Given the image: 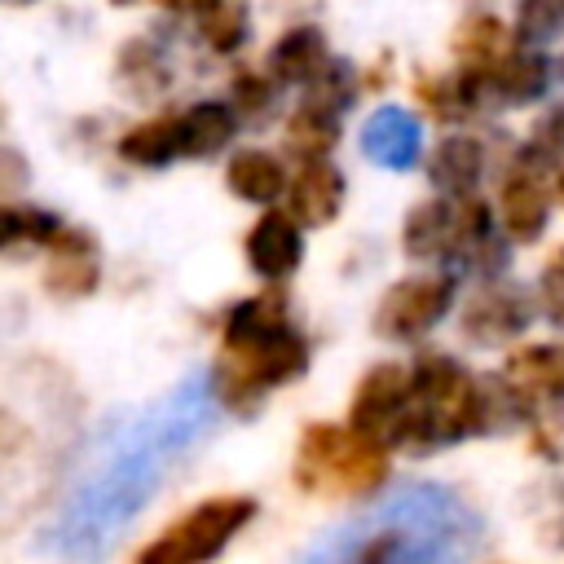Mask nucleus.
<instances>
[{"label": "nucleus", "instance_id": "obj_1", "mask_svg": "<svg viewBox=\"0 0 564 564\" xmlns=\"http://www.w3.org/2000/svg\"><path fill=\"white\" fill-rule=\"evenodd\" d=\"M454 520H463V507L441 502L436 489H414L375 520L348 524L322 542L308 564H427L432 555H454V542L445 538Z\"/></svg>", "mask_w": 564, "mask_h": 564}, {"label": "nucleus", "instance_id": "obj_2", "mask_svg": "<svg viewBox=\"0 0 564 564\" xmlns=\"http://www.w3.org/2000/svg\"><path fill=\"white\" fill-rule=\"evenodd\" d=\"M494 423V401L480 392V383L467 375L463 361L432 352L414 366V405L405 419L401 441L410 449L423 445H449Z\"/></svg>", "mask_w": 564, "mask_h": 564}, {"label": "nucleus", "instance_id": "obj_3", "mask_svg": "<svg viewBox=\"0 0 564 564\" xmlns=\"http://www.w3.org/2000/svg\"><path fill=\"white\" fill-rule=\"evenodd\" d=\"M388 476V445L357 432L352 423H313L295 449V485L304 494H370Z\"/></svg>", "mask_w": 564, "mask_h": 564}, {"label": "nucleus", "instance_id": "obj_4", "mask_svg": "<svg viewBox=\"0 0 564 564\" xmlns=\"http://www.w3.org/2000/svg\"><path fill=\"white\" fill-rule=\"evenodd\" d=\"M308 370V339L291 326L256 335V339H238L220 348L216 361V397L229 410H251L269 388L295 383Z\"/></svg>", "mask_w": 564, "mask_h": 564}, {"label": "nucleus", "instance_id": "obj_5", "mask_svg": "<svg viewBox=\"0 0 564 564\" xmlns=\"http://www.w3.org/2000/svg\"><path fill=\"white\" fill-rule=\"evenodd\" d=\"M251 511H256V502L238 498V494L207 498V502L189 507L181 520H172L150 546H141L137 564H207L251 520Z\"/></svg>", "mask_w": 564, "mask_h": 564}, {"label": "nucleus", "instance_id": "obj_6", "mask_svg": "<svg viewBox=\"0 0 564 564\" xmlns=\"http://www.w3.org/2000/svg\"><path fill=\"white\" fill-rule=\"evenodd\" d=\"M410 405H414V370L397 366V361H383V366H370L352 392V405H348V423L383 445L401 441L405 432V419H410Z\"/></svg>", "mask_w": 564, "mask_h": 564}, {"label": "nucleus", "instance_id": "obj_7", "mask_svg": "<svg viewBox=\"0 0 564 564\" xmlns=\"http://www.w3.org/2000/svg\"><path fill=\"white\" fill-rule=\"evenodd\" d=\"M449 304H454L449 273H410L383 291L375 308V330L388 339H419L449 313Z\"/></svg>", "mask_w": 564, "mask_h": 564}, {"label": "nucleus", "instance_id": "obj_8", "mask_svg": "<svg viewBox=\"0 0 564 564\" xmlns=\"http://www.w3.org/2000/svg\"><path fill=\"white\" fill-rule=\"evenodd\" d=\"M247 260L264 282H282L304 260V234L291 212H264L247 234Z\"/></svg>", "mask_w": 564, "mask_h": 564}, {"label": "nucleus", "instance_id": "obj_9", "mask_svg": "<svg viewBox=\"0 0 564 564\" xmlns=\"http://www.w3.org/2000/svg\"><path fill=\"white\" fill-rule=\"evenodd\" d=\"M463 229V198H427L405 216L401 242L410 260H454Z\"/></svg>", "mask_w": 564, "mask_h": 564}, {"label": "nucleus", "instance_id": "obj_10", "mask_svg": "<svg viewBox=\"0 0 564 564\" xmlns=\"http://www.w3.org/2000/svg\"><path fill=\"white\" fill-rule=\"evenodd\" d=\"M53 260L44 269V286L62 300H79V295H93L97 282H101V264H97V242L93 234L84 229H62L53 242Z\"/></svg>", "mask_w": 564, "mask_h": 564}, {"label": "nucleus", "instance_id": "obj_11", "mask_svg": "<svg viewBox=\"0 0 564 564\" xmlns=\"http://www.w3.org/2000/svg\"><path fill=\"white\" fill-rule=\"evenodd\" d=\"M344 194H348L344 172H339L330 159H313V163H304V167L295 172L291 194H286V212H291L300 225H313V229H317V225H330V220L339 216Z\"/></svg>", "mask_w": 564, "mask_h": 564}, {"label": "nucleus", "instance_id": "obj_12", "mask_svg": "<svg viewBox=\"0 0 564 564\" xmlns=\"http://www.w3.org/2000/svg\"><path fill=\"white\" fill-rule=\"evenodd\" d=\"M546 216H551L546 185L538 181V172L516 167L498 189V220H502L507 238L511 242H538L546 229Z\"/></svg>", "mask_w": 564, "mask_h": 564}, {"label": "nucleus", "instance_id": "obj_13", "mask_svg": "<svg viewBox=\"0 0 564 564\" xmlns=\"http://www.w3.org/2000/svg\"><path fill=\"white\" fill-rule=\"evenodd\" d=\"M533 317V304L520 286H494V291H480L467 308H463V330L476 339V344H494V339H511L529 326Z\"/></svg>", "mask_w": 564, "mask_h": 564}, {"label": "nucleus", "instance_id": "obj_14", "mask_svg": "<svg viewBox=\"0 0 564 564\" xmlns=\"http://www.w3.org/2000/svg\"><path fill=\"white\" fill-rule=\"evenodd\" d=\"M507 53H511V48H507V26H502V18H494V13H480V9H476V13H467L463 26L454 31L458 70L471 75V79H480V84L494 79V70L502 66Z\"/></svg>", "mask_w": 564, "mask_h": 564}, {"label": "nucleus", "instance_id": "obj_15", "mask_svg": "<svg viewBox=\"0 0 564 564\" xmlns=\"http://www.w3.org/2000/svg\"><path fill=\"white\" fill-rule=\"evenodd\" d=\"M480 172H485V145L467 132H449L427 159V181L449 198H467Z\"/></svg>", "mask_w": 564, "mask_h": 564}, {"label": "nucleus", "instance_id": "obj_16", "mask_svg": "<svg viewBox=\"0 0 564 564\" xmlns=\"http://www.w3.org/2000/svg\"><path fill=\"white\" fill-rule=\"evenodd\" d=\"M330 66L326 35L317 26H291L273 48H269V75L273 84H313Z\"/></svg>", "mask_w": 564, "mask_h": 564}, {"label": "nucleus", "instance_id": "obj_17", "mask_svg": "<svg viewBox=\"0 0 564 564\" xmlns=\"http://www.w3.org/2000/svg\"><path fill=\"white\" fill-rule=\"evenodd\" d=\"M238 132V110L225 101H194L181 115V154L185 159H207L225 150Z\"/></svg>", "mask_w": 564, "mask_h": 564}, {"label": "nucleus", "instance_id": "obj_18", "mask_svg": "<svg viewBox=\"0 0 564 564\" xmlns=\"http://www.w3.org/2000/svg\"><path fill=\"white\" fill-rule=\"evenodd\" d=\"M181 154V115H154L119 137V159L132 167H163Z\"/></svg>", "mask_w": 564, "mask_h": 564}, {"label": "nucleus", "instance_id": "obj_19", "mask_svg": "<svg viewBox=\"0 0 564 564\" xmlns=\"http://www.w3.org/2000/svg\"><path fill=\"white\" fill-rule=\"evenodd\" d=\"M507 383L524 401H533L542 392H551V397L564 392V348H555V344H529V348H520L507 361Z\"/></svg>", "mask_w": 564, "mask_h": 564}, {"label": "nucleus", "instance_id": "obj_20", "mask_svg": "<svg viewBox=\"0 0 564 564\" xmlns=\"http://www.w3.org/2000/svg\"><path fill=\"white\" fill-rule=\"evenodd\" d=\"M194 26L212 53H238L251 35V0H203L194 9Z\"/></svg>", "mask_w": 564, "mask_h": 564}, {"label": "nucleus", "instance_id": "obj_21", "mask_svg": "<svg viewBox=\"0 0 564 564\" xmlns=\"http://www.w3.org/2000/svg\"><path fill=\"white\" fill-rule=\"evenodd\" d=\"M225 185L247 203H273L286 189V172L269 150H238L225 167Z\"/></svg>", "mask_w": 564, "mask_h": 564}, {"label": "nucleus", "instance_id": "obj_22", "mask_svg": "<svg viewBox=\"0 0 564 564\" xmlns=\"http://www.w3.org/2000/svg\"><path fill=\"white\" fill-rule=\"evenodd\" d=\"M361 145H366V154H375L379 163L405 167V163L419 154V123H414L405 110H379V115L366 123Z\"/></svg>", "mask_w": 564, "mask_h": 564}, {"label": "nucleus", "instance_id": "obj_23", "mask_svg": "<svg viewBox=\"0 0 564 564\" xmlns=\"http://www.w3.org/2000/svg\"><path fill=\"white\" fill-rule=\"evenodd\" d=\"M546 79H551V62H546L533 44H524V48H511V53L502 57V66L494 70L489 84H494L507 101H533V97L546 93Z\"/></svg>", "mask_w": 564, "mask_h": 564}, {"label": "nucleus", "instance_id": "obj_24", "mask_svg": "<svg viewBox=\"0 0 564 564\" xmlns=\"http://www.w3.org/2000/svg\"><path fill=\"white\" fill-rule=\"evenodd\" d=\"M335 119H339V115H330V110L304 106V110H295V115L286 119V128H282V145H286L295 159H304V163L326 159L330 145L339 141V123H335Z\"/></svg>", "mask_w": 564, "mask_h": 564}, {"label": "nucleus", "instance_id": "obj_25", "mask_svg": "<svg viewBox=\"0 0 564 564\" xmlns=\"http://www.w3.org/2000/svg\"><path fill=\"white\" fill-rule=\"evenodd\" d=\"M480 79H471V75H432V79H419L414 84V93H419V101H423V110L427 115H436V119H463L471 106H476V97H480Z\"/></svg>", "mask_w": 564, "mask_h": 564}, {"label": "nucleus", "instance_id": "obj_26", "mask_svg": "<svg viewBox=\"0 0 564 564\" xmlns=\"http://www.w3.org/2000/svg\"><path fill=\"white\" fill-rule=\"evenodd\" d=\"M286 326V300L278 291H264V295H251L242 304L229 308L225 317V344H238V339H256V335H269V330H282Z\"/></svg>", "mask_w": 564, "mask_h": 564}, {"label": "nucleus", "instance_id": "obj_27", "mask_svg": "<svg viewBox=\"0 0 564 564\" xmlns=\"http://www.w3.org/2000/svg\"><path fill=\"white\" fill-rule=\"evenodd\" d=\"M62 229H66V225H62L53 212L9 203V207H4V229H0V238H4V247H22V242H26V247H48Z\"/></svg>", "mask_w": 564, "mask_h": 564}, {"label": "nucleus", "instance_id": "obj_28", "mask_svg": "<svg viewBox=\"0 0 564 564\" xmlns=\"http://www.w3.org/2000/svg\"><path fill=\"white\" fill-rule=\"evenodd\" d=\"M119 79L132 84V93H159L167 84V66H163V57L150 44H137L132 40L123 48V57H119Z\"/></svg>", "mask_w": 564, "mask_h": 564}, {"label": "nucleus", "instance_id": "obj_29", "mask_svg": "<svg viewBox=\"0 0 564 564\" xmlns=\"http://www.w3.org/2000/svg\"><path fill=\"white\" fill-rule=\"evenodd\" d=\"M560 31H564V0H520V22H516L520 44L538 48Z\"/></svg>", "mask_w": 564, "mask_h": 564}, {"label": "nucleus", "instance_id": "obj_30", "mask_svg": "<svg viewBox=\"0 0 564 564\" xmlns=\"http://www.w3.org/2000/svg\"><path fill=\"white\" fill-rule=\"evenodd\" d=\"M308 88H313V93H308V106L339 115V110H344V106H352V97H357V75H352V66L330 62V66H326Z\"/></svg>", "mask_w": 564, "mask_h": 564}, {"label": "nucleus", "instance_id": "obj_31", "mask_svg": "<svg viewBox=\"0 0 564 564\" xmlns=\"http://www.w3.org/2000/svg\"><path fill=\"white\" fill-rule=\"evenodd\" d=\"M269 106H273V84L264 75H251V70L234 75V110H238V119H260Z\"/></svg>", "mask_w": 564, "mask_h": 564}, {"label": "nucleus", "instance_id": "obj_32", "mask_svg": "<svg viewBox=\"0 0 564 564\" xmlns=\"http://www.w3.org/2000/svg\"><path fill=\"white\" fill-rule=\"evenodd\" d=\"M524 154H533L538 163H546V159H564V106H555V110H546V115L538 119L533 141H529Z\"/></svg>", "mask_w": 564, "mask_h": 564}, {"label": "nucleus", "instance_id": "obj_33", "mask_svg": "<svg viewBox=\"0 0 564 564\" xmlns=\"http://www.w3.org/2000/svg\"><path fill=\"white\" fill-rule=\"evenodd\" d=\"M542 300H546V313L555 322H564V247L551 256V264L542 273Z\"/></svg>", "mask_w": 564, "mask_h": 564}, {"label": "nucleus", "instance_id": "obj_34", "mask_svg": "<svg viewBox=\"0 0 564 564\" xmlns=\"http://www.w3.org/2000/svg\"><path fill=\"white\" fill-rule=\"evenodd\" d=\"M159 4H163L167 13H189V18H194V9H198L203 0H159Z\"/></svg>", "mask_w": 564, "mask_h": 564}, {"label": "nucleus", "instance_id": "obj_35", "mask_svg": "<svg viewBox=\"0 0 564 564\" xmlns=\"http://www.w3.org/2000/svg\"><path fill=\"white\" fill-rule=\"evenodd\" d=\"M555 198L564 203V163H560V172H555Z\"/></svg>", "mask_w": 564, "mask_h": 564}, {"label": "nucleus", "instance_id": "obj_36", "mask_svg": "<svg viewBox=\"0 0 564 564\" xmlns=\"http://www.w3.org/2000/svg\"><path fill=\"white\" fill-rule=\"evenodd\" d=\"M115 4H132V0H115Z\"/></svg>", "mask_w": 564, "mask_h": 564}]
</instances>
